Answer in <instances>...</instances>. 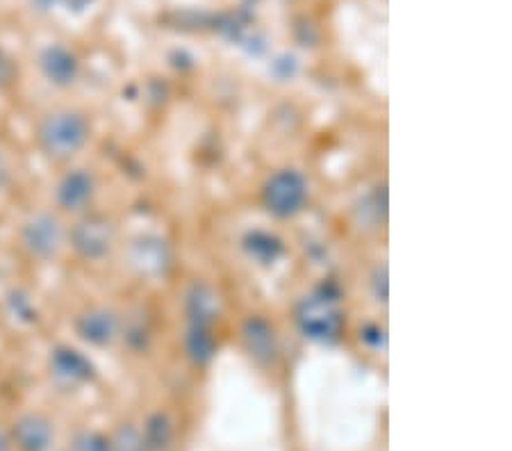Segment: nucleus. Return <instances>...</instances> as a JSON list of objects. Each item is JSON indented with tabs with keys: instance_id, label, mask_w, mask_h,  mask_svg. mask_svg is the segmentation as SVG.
Returning a JSON list of instances; mask_svg holds the SVG:
<instances>
[{
	"instance_id": "obj_2",
	"label": "nucleus",
	"mask_w": 512,
	"mask_h": 451,
	"mask_svg": "<svg viewBox=\"0 0 512 451\" xmlns=\"http://www.w3.org/2000/svg\"><path fill=\"white\" fill-rule=\"evenodd\" d=\"M262 201L271 215L280 219L294 217L296 212L303 210L305 201H308V180L296 169L276 171L267 180V185H264Z\"/></svg>"
},
{
	"instance_id": "obj_3",
	"label": "nucleus",
	"mask_w": 512,
	"mask_h": 451,
	"mask_svg": "<svg viewBox=\"0 0 512 451\" xmlns=\"http://www.w3.org/2000/svg\"><path fill=\"white\" fill-rule=\"evenodd\" d=\"M21 242L32 258L48 260L57 256L64 242V228L51 212H37L21 228Z\"/></svg>"
},
{
	"instance_id": "obj_4",
	"label": "nucleus",
	"mask_w": 512,
	"mask_h": 451,
	"mask_svg": "<svg viewBox=\"0 0 512 451\" xmlns=\"http://www.w3.org/2000/svg\"><path fill=\"white\" fill-rule=\"evenodd\" d=\"M296 322L305 338L317 342L333 340L340 331V313H337L335 303L326 297L305 299L296 313Z\"/></svg>"
},
{
	"instance_id": "obj_14",
	"label": "nucleus",
	"mask_w": 512,
	"mask_h": 451,
	"mask_svg": "<svg viewBox=\"0 0 512 451\" xmlns=\"http://www.w3.org/2000/svg\"><path fill=\"white\" fill-rule=\"evenodd\" d=\"M110 451H146L142 433L130 424L119 426L117 433L110 438Z\"/></svg>"
},
{
	"instance_id": "obj_12",
	"label": "nucleus",
	"mask_w": 512,
	"mask_h": 451,
	"mask_svg": "<svg viewBox=\"0 0 512 451\" xmlns=\"http://www.w3.org/2000/svg\"><path fill=\"white\" fill-rule=\"evenodd\" d=\"M142 440L146 451H167L173 442V426L164 413H155L148 417L142 431Z\"/></svg>"
},
{
	"instance_id": "obj_1",
	"label": "nucleus",
	"mask_w": 512,
	"mask_h": 451,
	"mask_svg": "<svg viewBox=\"0 0 512 451\" xmlns=\"http://www.w3.org/2000/svg\"><path fill=\"white\" fill-rule=\"evenodd\" d=\"M89 139V123L80 112L60 110L41 119L37 142L48 158L69 160Z\"/></svg>"
},
{
	"instance_id": "obj_16",
	"label": "nucleus",
	"mask_w": 512,
	"mask_h": 451,
	"mask_svg": "<svg viewBox=\"0 0 512 451\" xmlns=\"http://www.w3.org/2000/svg\"><path fill=\"white\" fill-rule=\"evenodd\" d=\"M12 76H14L12 62L7 60V55L3 51H0V87H5L7 82L12 80Z\"/></svg>"
},
{
	"instance_id": "obj_9",
	"label": "nucleus",
	"mask_w": 512,
	"mask_h": 451,
	"mask_svg": "<svg viewBox=\"0 0 512 451\" xmlns=\"http://www.w3.org/2000/svg\"><path fill=\"white\" fill-rule=\"evenodd\" d=\"M41 71L48 78V82H53L57 87H69L76 82L80 64L78 57L73 55L69 48L64 46H48L44 53H41Z\"/></svg>"
},
{
	"instance_id": "obj_18",
	"label": "nucleus",
	"mask_w": 512,
	"mask_h": 451,
	"mask_svg": "<svg viewBox=\"0 0 512 451\" xmlns=\"http://www.w3.org/2000/svg\"><path fill=\"white\" fill-rule=\"evenodd\" d=\"M7 180H10V167H7L5 155L0 153V190L7 185Z\"/></svg>"
},
{
	"instance_id": "obj_11",
	"label": "nucleus",
	"mask_w": 512,
	"mask_h": 451,
	"mask_svg": "<svg viewBox=\"0 0 512 451\" xmlns=\"http://www.w3.org/2000/svg\"><path fill=\"white\" fill-rule=\"evenodd\" d=\"M242 340L249 349V354L255 360H262V363H269V360L276 358V333L274 328L269 326L267 319L262 317H249L242 326Z\"/></svg>"
},
{
	"instance_id": "obj_8",
	"label": "nucleus",
	"mask_w": 512,
	"mask_h": 451,
	"mask_svg": "<svg viewBox=\"0 0 512 451\" xmlns=\"http://www.w3.org/2000/svg\"><path fill=\"white\" fill-rule=\"evenodd\" d=\"M76 331L82 340L92 347H107L119 333V319L112 310L92 308L85 315L78 317Z\"/></svg>"
},
{
	"instance_id": "obj_5",
	"label": "nucleus",
	"mask_w": 512,
	"mask_h": 451,
	"mask_svg": "<svg viewBox=\"0 0 512 451\" xmlns=\"http://www.w3.org/2000/svg\"><path fill=\"white\" fill-rule=\"evenodd\" d=\"M114 226L101 215H87L71 231V244L85 260H101L112 249Z\"/></svg>"
},
{
	"instance_id": "obj_20",
	"label": "nucleus",
	"mask_w": 512,
	"mask_h": 451,
	"mask_svg": "<svg viewBox=\"0 0 512 451\" xmlns=\"http://www.w3.org/2000/svg\"><path fill=\"white\" fill-rule=\"evenodd\" d=\"M53 3H57V0H37V5H41L46 10V7H51Z\"/></svg>"
},
{
	"instance_id": "obj_15",
	"label": "nucleus",
	"mask_w": 512,
	"mask_h": 451,
	"mask_svg": "<svg viewBox=\"0 0 512 451\" xmlns=\"http://www.w3.org/2000/svg\"><path fill=\"white\" fill-rule=\"evenodd\" d=\"M73 451H110V438L96 431H82L73 442Z\"/></svg>"
},
{
	"instance_id": "obj_13",
	"label": "nucleus",
	"mask_w": 512,
	"mask_h": 451,
	"mask_svg": "<svg viewBox=\"0 0 512 451\" xmlns=\"http://www.w3.org/2000/svg\"><path fill=\"white\" fill-rule=\"evenodd\" d=\"M187 351H189V358L194 360V363H208L214 354V340L210 331L205 326H192V331H189V338H187Z\"/></svg>"
},
{
	"instance_id": "obj_17",
	"label": "nucleus",
	"mask_w": 512,
	"mask_h": 451,
	"mask_svg": "<svg viewBox=\"0 0 512 451\" xmlns=\"http://www.w3.org/2000/svg\"><path fill=\"white\" fill-rule=\"evenodd\" d=\"M60 3H64L66 7H69L71 12H82V10H87V7L92 5L94 0H60Z\"/></svg>"
},
{
	"instance_id": "obj_10",
	"label": "nucleus",
	"mask_w": 512,
	"mask_h": 451,
	"mask_svg": "<svg viewBox=\"0 0 512 451\" xmlns=\"http://www.w3.org/2000/svg\"><path fill=\"white\" fill-rule=\"evenodd\" d=\"M51 369L55 379L64 385L85 383L94 376V365L89 363V358H85L80 351L69 349V347H60L53 351Z\"/></svg>"
},
{
	"instance_id": "obj_6",
	"label": "nucleus",
	"mask_w": 512,
	"mask_h": 451,
	"mask_svg": "<svg viewBox=\"0 0 512 451\" xmlns=\"http://www.w3.org/2000/svg\"><path fill=\"white\" fill-rule=\"evenodd\" d=\"M96 194L94 176L87 169H73L57 185V203L66 212H80L92 203Z\"/></svg>"
},
{
	"instance_id": "obj_19",
	"label": "nucleus",
	"mask_w": 512,
	"mask_h": 451,
	"mask_svg": "<svg viewBox=\"0 0 512 451\" xmlns=\"http://www.w3.org/2000/svg\"><path fill=\"white\" fill-rule=\"evenodd\" d=\"M0 451H12V438L0 429Z\"/></svg>"
},
{
	"instance_id": "obj_7",
	"label": "nucleus",
	"mask_w": 512,
	"mask_h": 451,
	"mask_svg": "<svg viewBox=\"0 0 512 451\" xmlns=\"http://www.w3.org/2000/svg\"><path fill=\"white\" fill-rule=\"evenodd\" d=\"M53 426L41 415H23L14 422L12 442L19 451H48L53 445Z\"/></svg>"
}]
</instances>
